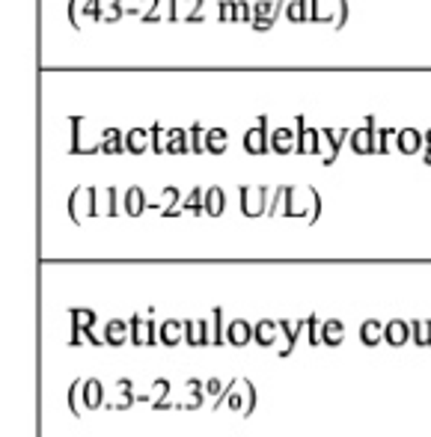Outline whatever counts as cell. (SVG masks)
Here are the masks:
<instances>
[{
    "instance_id": "13",
    "label": "cell",
    "mask_w": 431,
    "mask_h": 437,
    "mask_svg": "<svg viewBox=\"0 0 431 437\" xmlns=\"http://www.w3.org/2000/svg\"><path fill=\"white\" fill-rule=\"evenodd\" d=\"M396 146L402 155H416L425 146V134H420L416 128H399L396 134Z\"/></svg>"
},
{
    "instance_id": "24",
    "label": "cell",
    "mask_w": 431,
    "mask_h": 437,
    "mask_svg": "<svg viewBox=\"0 0 431 437\" xmlns=\"http://www.w3.org/2000/svg\"><path fill=\"white\" fill-rule=\"evenodd\" d=\"M360 342L363 345H378V342H384V324L378 321V318H366L360 324Z\"/></svg>"
},
{
    "instance_id": "23",
    "label": "cell",
    "mask_w": 431,
    "mask_h": 437,
    "mask_svg": "<svg viewBox=\"0 0 431 437\" xmlns=\"http://www.w3.org/2000/svg\"><path fill=\"white\" fill-rule=\"evenodd\" d=\"M342 339H345V324H342L339 318H327L321 324V342L336 348V345H342Z\"/></svg>"
},
{
    "instance_id": "21",
    "label": "cell",
    "mask_w": 431,
    "mask_h": 437,
    "mask_svg": "<svg viewBox=\"0 0 431 437\" xmlns=\"http://www.w3.org/2000/svg\"><path fill=\"white\" fill-rule=\"evenodd\" d=\"M226 211V191L218 184H211L208 191H206V215L208 217H220Z\"/></svg>"
},
{
    "instance_id": "17",
    "label": "cell",
    "mask_w": 431,
    "mask_h": 437,
    "mask_svg": "<svg viewBox=\"0 0 431 437\" xmlns=\"http://www.w3.org/2000/svg\"><path fill=\"white\" fill-rule=\"evenodd\" d=\"M98 149L105 155H122L125 152V134L119 128H107L98 137Z\"/></svg>"
},
{
    "instance_id": "51",
    "label": "cell",
    "mask_w": 431,
    "mask_h": 437,
    "mask_svg": "<svg viewBox=\"0 0 431 437\" xmlns=\"http://www.w3.org/2000/svg\"><path fill=\"white\" fill-rule=\"evenodd\" d=\"M310 21H324L321 18V0H310Z\"/></svg>"
},
{
    "instance_id": "32",
    "label": "cell",
    "mask_w": 431,
    "mask_h": 437,
    "mask_svg": "<svg viewBox=\"0 0 431 437\" xmlns=\"http://www.w3.org/2000/svg\"><path fill=\"white\" fill-rule=\"evenodd\" d=\"M131 378H119L117 381V390H119V402L117 405H113V410H128L134 402H137V396L131 393Z\"/></svg>"
},
{
    "instance_id": "10",
    "label": "cell",
    "mask_w": 431,
    "mask_h": 437,
    "mask_svg": "<svg viewBox=\"0 0 431 437\" xmlns=\"http://www.w3.org/2000/svg\"><path fill=\"white\" fill-rule=\"evenodd\" d=\"M277 339H280V324L271 321V318H262L253 324V342L262 345V348H274Z\"/></svg>"
},
{
    "instance_id": "28",
    "label": "cell",
    "mask_w": 431,
    "mask_h": 437,
    "mask_svg": "<svg viewBox=\"0 0 431 437\" xmlns=\"http://www.w3.org/2000/svg\"><path fill=\"white\" fill-rule=\"evenodd\" d=\"M286 18L291 24H307L310 21V0H289Z\"/></svg>"
},
{
    "instance_id": "55",
    "label": "cell",
    "mask_w": 431,
    "mask_h": 437,
    "mask_svg": "<svg viewBox=\"0 0 431 437\" xmlns=\"http://www.w3.org/2000/svg\"><path fill=\"white\" fill-rule=\"evenodd\" d=\"M425 149H431V128L425 131Z\"/></svg>"
},
{
    "instance_id": "20",
    "label": "cell",
    "mask_w": 431,
    "mask_h": 437,
    "mask_svg": "<svg viewBox=\"0 0 431 437\" xmlns=\"http://www.w3.org/2000/svg\"><path fill=\"white\" fill-rule=\"evenodd\" d=\"M84 402H86V410H98L101 405H105V386H101L98 378L84 381Z\"/></svg>"
},
{
    "instance_id": "11",
    "label": "cell",
    "mask_w": 431,
    "mask_h": 437,
    "mask_svg": "<svg viewBox=\"0 0 431 437\" xmlns=\"http://www.w3.org/2000/svg\"><path fill=\"white\" fill-rule=\"evenodd\" d=\"M101 339H105L107 345L113 348H122L125 342L131 339V328H128V321H122V318H110L105 324V333H101Z\"/></svg>"
},
{
    "instance_id": "2",
    "label": "cell",
    "mask_w": 431,
    "mask_h": 437,
    "mask_svg": "<svg viewBox=\"0 0 431 437\" xmlns=\"http://www.w3.org/2000/svg\"><path fill=\"white\" fill-rule=\"evenodd\" d=\"M238 196H241V215H244V217H262V215H268V206H271L268 184H256V187L241 184Z\"/></svg>"
},
{
    "instance_id": "9",
    "label": "cell",
    "mask_w": 431,
    "mask_h": 437,
    "mask_svg": "<svg viewBox=\"0 0 431 437\" xmlns=\"http://www.w3.org/2000/svg\"><path fill=\"white\" fill-rule=\"evenodd\" d=\"M413 333H411V321L404 318H392L384 324V342L392 345V348H402L404 342H411Z\"/></svg>"
},
{
    "instance_id": "33",
    "label": "cell",
    "mask_w": 431,
    "mask_h": 437,
    "mask_svg": "<svg viewBox=\"0 0 431 437\" xmlns=\"http://www.w3.org/2000/svg\"><path fill=\"white\" fill-rule=\"evenodd\" d=\"M411 333H413V339L420 348H428L431 345V318H423V321H411Z\"/></svg>"
},
{
    "instance_id": "3",
    "label": "cell",
    "mask_w": 431,
    "mask_h": 437,
    "mask_svg": "<svg viewBox=\"0 0 431 437\" xmlns=\"http://www.w3.org/2000/svg\"><path fill=\"white\" fill-rule=\"evenodd\" d=\"M348 143H351V149L357 155H378V128H375V116L372 114H366V125H363V128L351 131Z\"/></svg>"
},
{
    "instance_id": "29",
    "label": "cell",
    "mask_w": 431,
    "mask_h": 437,
    "mask_svg": "<svg viewBox=\"0 0 431 437\" xmlns=\"http://www.w3.org/2000/svg\"><path fill=\"white\" fill-rule=\"evenodd\" d=\"M152 386H155V393H152V410H167L170 408V402H167V398H170V381L158 378Z\"/></svg>"
},
{
    "instance_id": "12",
    "label": "cell",
    "mask_w": 431,
    "mask_h": 437,
    "mask_svg": "<svg viewBox=\"0 0 431 437\" xmlns=\"http://www.w3.org/2000/svg\"><path fill=\"white\" fill-rule=\"evenodd\" d=\"M146 208H149V203H146L143 187H140V184H131L128 191H125V196H122V211H125L128 217H140Z\"/></svg>"
},
{
    "instance_id": "5",
    "label": "cell",
    "mask_w": 431,
    "mask_h": 437,
    "mask_svg": "<svg viewBox=\"0 0 431 437\" xmlns=\"http://www.w3.org/2000/svg\"><path fill=\"white\" fill-rule=\"evenodd\" d=\"M298 155H321V131L307 128V119L303 114H298Z\"/></svg>"
},
{
    "instance_id": "4",
    "label": "cell",
    "mask_w": 431,
    "mask_h": 437,
    "mask_svg": "<svg viewBox=\"0 0 431 437\" xmlns=\"http://www.w3.org/2000/svg\"><path fill=\"white\" fill-rule=\"evenodd\" d=\"M244 152L247 155H268L271 152V131H268V116L265 114L256 119V128H247Z\"/></svg>"
},
{
    "instance_id": "1",
    "label": "cell",
    "mask_w": 431,
    "mask_h": 437,
    "mask_svg": "<svg viewBox=\"0 0 431 437\" xmlns=\"http://www.w3.org/2000/svg\"><path fill=\"white\" fill-rule=\"evenodd\" d=\"M69 316H72V339L69 345H84V342H90V345H105V339H98V336L93 333L95 328V312L93 309H69Z\"/></svg>"
},
{
    "instance_id": "36",
    "label": "cell",
    "mask_w": 431,
    "mask_h": 437,
    "mask_svg": "<svg viewBox=\"0 0 431 437\" xmlns=\"http://www.w3.org/2000/svg\"><path fill=\"white\" fill-rule=\"evenodd\" d=\"M218 12H220V21L226 24H235V21H241V4L238 0H220L218 4Z\"/></svg>"
},
{
    "instance_id": "44",
    "label": "cell",
    "mask_w": 431,
    "mask_h": 437,
    "mask_svg": "<svg viewBox=\"0 0 431 437\" xmlns=\"http://www.w3.org/2000/svg\"><path fill=\"white\" fill-rule=\"evenodd\" d=\"M399 131H392V128H381L378 131V155H387L390 152V137H396Z\"/></svg>"
},
{
    "instance_id": "53",
    "label": "cell",
    "mask_w": 431,
    "mask_h": 437,
    "mask_svg": "<svg viewBox=\"0 0 431 437\" xmlns=\"http://www.w3.org/2000/svg\"><path fill=\"white\" fill-rule=\"evenodd\" d=\"M238 4H241V21H244V24H253V12H250V4H247V0H238Z\"/></svg>"
},
{
    "instance_id": "40",
    "label": "cell",
    "mask_w": 431,
    "mask_h": 437,
    "mask_svg": "<svg viewBox=\"0 0 431 437\" xmlns=\"http://www.w3.org/2000/svg\"><path fill=\"white\" fill-rule=\"evenodd\" d=\"M105 21L107 24H117L122 15H125V9H122V0H105Z\"/></svg>"
},
{
    "instance_id": "6",
    "label": "cell",
    "mask_w": 431,
    "mask_h": 437,
    "mask_svg": "<svg viewBox=\"0 0 431 437\" xmlns=\"http://www.w3.org/2000/svg\"><path fill=\"white\" fill-rule=\"evenodd\" d=\"M277 324H280V339H283V345L277 348V354H280V357H289V354H291V348H295V342H298L300 330H307V316L298 318V321H291V318H280Z\"/></svg>"
},
{
    "instance_id": "48",
    "label": "cell",
    "mask_w": 431,
    "mask_h": 437,
    "mask_svg": "<svg viewBox=\"0 0 431 437\" xmlns=\"http://www.w3.org/2000/svg\"><path fill=\"white\" fill-rule=\"evenodd\" d=\"M202 6H206V0H191V12H187V24H199L202 21V15H199V12H202Z\"/></svg>"
},
{
    "instance_id": "37",
    "label": "cell",
    "mask_w": 431,
    "mask_h": 437,
    "mask_svg": "<svg viewBox=\"0 0 431 437\" xmlns=\"http://www.w3.org/2000/svg\"><path fill=\"white\" fill-rule=\"evenodd\" d=\"M81 18H93V21H105V0H86L81 9Z\"/></svg>"
},
{
    "instance_id": "25",
    "label": "cell",
    "mask_w": 431,
    "mask_h": 437,
    "mask_svg": "<svg viewBox=\"0 0 431 437\" xmlns=\"http://www.w3.org/2000/svg\"><path fill=\"white\" fill-rule=\"evenodd\" d=\"M230 149V134L223 128H208L206 131V152L208 155H223Z\"/></svg>"
},
{
    "instance_id": "14",
    "label": "cell",
    "mask_w": 431,
    "mask_h": 437,
    "mask_svg": "<svg viewBox=\"0 0 431 437\" xmlns=\"http://www.w3.org/2000/svg\"><path fill=\"white\" fill-rule=\"evenodd\" d=\"M253 339V324L247 318H232L230 328H226V342L235 348H244Z\"/></svg>"
},
{
    "instance_id": "8",
    "label": "cell",
    "mask_w": 431,
    "mask_h": 437,
    "mask_svg": "<svg viewBox=\"0 0 431 437\" xmlns=\"http://www.w3.org/2000/svg\"><path fill=\"white\" fill-rule=\"evenodd\" d=\"M128 328H131V345H155V321L146 318V316H131L128 321Z\"/></svg>"
},
{
    "instance_id": "49",
    "label": "cell",
    "mask_w": 431,
    "mask_h": 437,
    "mask_svg": "<svg viewBox=\"0 0 431 437\" xmlns=\"http://www.w3.org/2000/svg\"><path fill=\"white\" fill-rule=\"evenodd\" d=\"M206 393L220 398V396H223V384H220V378H208V381H206Z\"/></svg>"
},
{
    "instance_id": "16",
    "label": "cell",
    "mask_w": 431,
    "mask_h": 437,
    "mask_svg": "<svg viewBox=\"0 0 431 437\" xmlns=\"http://www.w3.org/2000/svg\"><path fill=\"white\" fill-rule=\"evenodd\" d=\"M158 342L167 345V348H175L179 342H185V324H179L175 318H167L158 328Z\"/></svg>"
},
{
    "instance_id": "19",
    "label": "cell",
    "mask_w": 431,
    "mask_h": 437,
    "mask_svg": "<svg viewBox=\"0 0 431 437\" xmlns=\"http://www.w3.org/2000/svg\"><path fill=\"white\" fill-rule=\"evenodd\" d=\"M152 146V137L146 128H131L128 134H125V152H131V155H143L146 149Z\"/></svg>"
},
{
    "instance_id": "52",
    "label": "cell",
    "mask_w": 431,
    "mask_h": 437,
    "mask_svg": "<svg viewBox=\"0 0 431 437\" xmlns=\"http://www.w3.org/2000/svg\"><path fill=\"white\" fill-rule=\"evenodd\" d=\"M167 21H179V0H167Z\"/></svg>"
},
{
    "instance_id": "34",
    "label": "cell",
    "mask_w": 431,
    "mask_h": 437,
    "mask_svg": "<svg viewBox=\"0 0 431 437\" xmlns=\"http://www.w3.org/2000/svg\"><path fill=\"white\" fill-rule=\"evenodd\" d=\"M164 199H167V208L161 211L164 217H175V215H182V203H179V187H175V184H167V187H164Z\"/></svg>"
},
{
    "instance_id": "7",
    "label": "cell",
    "mask_w": 431,
    "mask_h": 437,
    "mask_svg": "<svg viewBox=\"0 0 431 437\" xmlns=\"http://www.w3.org/2000/svg\"><path fill=\"white\" fill-rule=\"evenodd\" d=\"M185 324V342L191 348H202V345H211V328H208V318H187Z\"/></svg>"
},
{
    "instance_id": "38",
    "label": "cell",
    "mask_w": 431,
    "mask_h": 437,
    "mask_svg": "<svg viewBox=\"0 0 431 437\" xmlns=\"http://www.w3.org/2000/svg\"><path fill=\"white\" fill-rule=\"evenodd\" d=\"M187 134H191V152H194V155H202V152H206V134H202V125L194 122Z\"/></svg>"
},
{
    "instance_id": "46",
    "label": "cell",
    "mask_w": 431,
    "mask_h": 437,
    "mask_svg": "<svg viewBox=\"0 0 431 437\" xmlns=\"http://www.w3.org/2000/svg\"><path fill=\"white\" fill-rule=\"evenodd\" d=\"M69 21L74 30H81V0H69Z\"/></svg>"
},
{
    "instance_id": "41",
    "label": "cell",
    "mask_w": 431,
    "mask_h": 437,
    "mask_svg": "<svg viewBox=\"0 0 431 437\" xmlns=\"http://www.w3.org/2000/svg\"><path fill=\"white\" fill-rule=\"evenodd\" d=\"M253 410H256V386L244 378V414L241 417H250Z\"/></svg>"
},
{
    "instance_id": "54",
    "label": "cell",
    "mask_w": 431,
    "mask_h": 437,
    "mask_svg": "<svg viewBox=\"0 0 431 437\" xmlns=\"http://www.w3.org/2000/svg\"><path fill=\"white\" fill-rule=\"evenodd\" d=\"M423 161H425V164L431 167V149H425V155H423Z\"/></svg>"
},
{
    "instance_id": "35",
    "label": "cell",
    "mask_w": 431,
    "mask_h": 437,
    "mask_svg": "<svg viewBox=\"0 0 431 437\" xmlns=\"http://www.w3.org/2000/svg\"><path fill=\"white\" fill-rule=\"evenodd\" d=\"M69 122H72V146H69V152L72 155H86V149L81 143V128L86 125V119L84 116H72Z\"/></svg>"
},
{
    "instance_id": "22",
    "label": "cell",
    "mask_w": 431,
    "mask_h": 437,
    "mask_svg": "<svg viewBox=\"0 0 431 437\" xmlns=\"http://www.w3.org/2000/svg\"><path fill=\"white\" fill-rule=\"evenodd\" d=\"M167 152L170 155H187L191 152V134L182 128H170L167 131Z\"/></svg>"
},
{
    "instance_id": "43",
    "label": "cell",
    "mask_w": 431,
    "mask_h": 437,
    "mask_svg": "<svg viewBox=\"0 0 431 437\" xmlns=\"http://www.w3.org/2000/svg\"><path fill=\"white\" fill-rule=\"evenodd\" d=\"M286 191H289V184H280V187H274V196H271V206H268V215L274 217L277 211L283 208V199H286Z\"/></svg>"
},
{
    "instance_id": "15",
    "label": "cell",
    "mask_w": 431,
    "mask_h": 437,
    "mask_svg": "<svg viewBox=\"0 0 431 437\" xmlns=\"http://www.w3.org/2000/svg\"><path fill=\"white\" fill-rule=\"evenodd\" d=\"M298 146V131L291 128H274L271 134V152L274 155H291Z\"/></svg>"
},
{
    "instance_id": "45",
    "label": "cell",
    "mask_w": 431,
    "mask_h": 437,
    "mask_svg": "<svg viewBox=\"0 0 431 437\" xmlns=\"http://www.w3.org/2000/svg\"><path fill=\"white\" fill-rule=\"evenodd\" d=\"M146 4H149V9L143 12V15H140V21H143V24H155V21H161V15H158V6H161V0H146Z\"/></svg>"
},
{
    "instance_id": "27",
    "label": "cell",
    "mask_w": 431,
    "mask_h": 437,
    "mask_svg": "<svg viewBox=\"0 0 431 437\" xmlns=\"http://www.w3.org/2000/svg\"><path fill=\"white\" fill-rule=\"evenodd\" d=\"M69 410H72L74 417H84V410H86V402H84V378L72 381V386H69Z\"/></svg>"
},
{
    "instance_id": "47",
    "label": "cell",
    "mask_w": 431,
    "mask_h": 437,
    "mask_svg": "<svg viewBox=\"0 0 431 437\" xmlns=\"http://www.w3.org/2000/svg\"><path fill=\"white\" fill-rule=\"evenodd\" d=\"M336 6H339V12H336V24H333V27L342 30L348 24V0H336Z\"/></svg>"
},
{
    "instance_id": "26",
    "label": "cell",
    "mask_w": 431,
    "mask_h": 437,
    "mask_svg": "<svg viewBox=\"0 0 431 437\" xmlns=\"http://www.w3.org/2000/svg\"><path fill=\"white\" fill-rule=\"evenodd\" d=\"M208 328H211V345H223L226 342V328H230V324H223V309L220 307L211 309Z\"/></svg>"
},
{
    "instance_id": "39",
    "label": "cell",
    "mask_w": 431,
    "mask_h": 437,
    "mask_svg": "<svg viewBox=\"0 0 431 437\" xmlns=\"http://www.w3.org/2000/svg\"><path fill=\"white\" fill-rule=\"evenodd\" d=\"M307 342L321 345V321H319V316H307Z\"/></svg>"
},
{
    "instance_id": "30",
    "label": "cell",
    "mask_w": 431,
    "mask_h": 437,
    "mask_svg": "<svg viewBox=\"0 0 431 437\" xmlns=\"http://www.w3.org/2000/svg\"><path fill=\"white\" fill-rule=\"evenodd\" d=\"M187 393H191V398L182 405L185 410H199L202 408V398H206V384H202L199 378H191L187 381Z\"/></svg>"
},
{
    "instance_id": "31",
    "label": "cell",
    "mask_w": 431,
    "mask_h": 437,
    "mask_svg": "<svg viewBox=\"0 0 431 437\" xmlns=\"http://www.w3.org/2000/svg\"><path fill=\"white\" fill-rule=\"evenodd\" d=\"M182 211H187V215H202V211H206V191H202V187H194V191L185 196Z\"/></svg>"
},
{
    "instance_id": "42",
    "label": "cell",
    "mask_w": 431,
    "mask_h": 437,
    "mask_svg": "<svg viewBox=\"0 0 431 437\" xmlns=\"http://www.w3.org/2000/svg\"><path fill=\"white\" fill-rule=\"evenodd\" d=\"M149 137H152V149H155V155H161V152H167V143H164V128L155 122L149 128Z\"/></svg>"
},
{
    "instance_id": "18",
    "label": "cell",
    "mask_w": 431,
    "mask_h": 437,
    "mask_svg": "<svg viewBox=\"0 0 431 437\" xmlns=\"http://www.w3.org/2000/svg\"><path fill=\"white\" fill-rule=\"evenodd\" d=\"M321 134L327 137V143H331V152H327V158L321 161V164H324V167H331L333 161H336V155H339L342 143H345V137H351V128H324Z\"/></svg>"
},
{
    "instance_id": "50",
    "label": "cell",
    "mask_w": 431,
    "mask_h": 437,
    "mask_svg": "<svg viewBox=\"0 0 431 437\" xmlns=\"http://www.w3.org/2000/svg\"><path fill=\"white\" fill-rule=\"evenodd\" d=\"M107 215H119V206H117V187H107Z\"/></svg>"
}]
</instances>
